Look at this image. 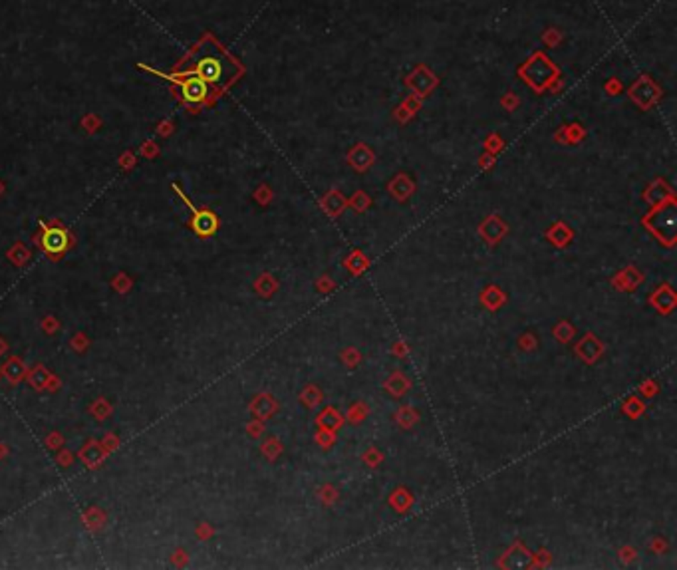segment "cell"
<instances>
[{
    "label": "cell",
    "instance_id": "cell-1",
    "mask_svg": "<svg viewBox=\"0 0 677 570\" xmlns=\"http://www.w3.org/2000/svg\"><path fill=\"white\" fill-rule=\"evenodd\" d=\"M189 56H193V64L177 72L195 74L216 90H223L243 74L241 64L233 56H229L219 44H215L211 36L201 40L197 46L189 52Z\"/></svg>",
    "mask_w": 677,
    "mask_h": 570
},
{
    "label": "cell",
    "instance_id": "cell-3",
    "mask_svg": "<svg viewBox=\"0 0 677 570\" xmlns=\"http://www.w3.org/2000/svg\"><path fill=\"white\" fill-rule=\"evenodd\" d=\"M64 245H66V235L62 231L54 228V231H50L46 235V247L50 250H60Z\"/></svg>",
    "mask_w": 677,
    "mask_h": 570
},
{
    "label": "cell",
    "instance_id": "cell-2",
    "mask_svg": "<svg viewBox=\"0 0 677 570\" xmlns=\"http://www.w3.org/2000/svg\"><path fill=\"white\" fill-rule=\"evenodd\" d=\"M195 227H197L199 233H211L213 228H215V217L207 213V211H203V213H197V219H195Z\"/></svg>",
    "mask_w": 677,
    "mask_h": 570
}]
</instances>
